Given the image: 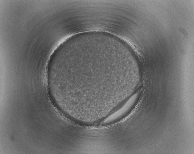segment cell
<instances>
[{
  "mask_svg": "<svg viewBox=\"0 0 194 154\" xmlns=\"http://www.w3.org/2000/svg\"><path fill=\"white\" fill-rule=\"evenodd\" d=\"M138 96V93L133 95L119 109L107 117L104 120L103 123H109L126 113L133 105L137 100Z\"/></svg>",
  "mask_w": 194,
  "mask_h": 154,
  "instance_id": "cell-1",
  "label": "cell"
}]
</instances>
